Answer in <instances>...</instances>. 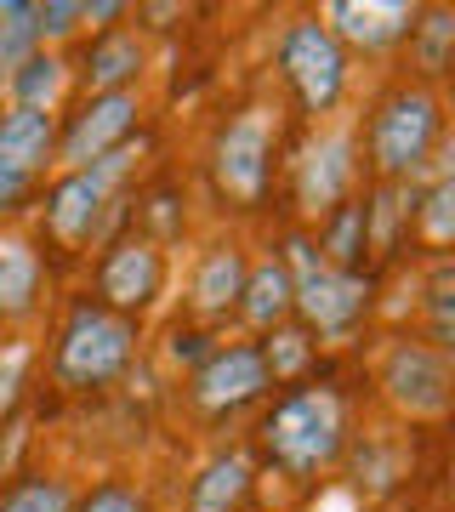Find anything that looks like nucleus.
I'll return each instance as SVG.
<instances>
[{"mask_svg":"<svg viewBox=\"0 0 455 512\" xmlns=\"http://www.w3.org/2000/svg\"><path fill=\"white\" fill-rule=\"evenodd\" d=\"M342 433H347L342 399H336L330 387H302V393H291V399L262 421L268 456L291 478H308V473H319V467H330L336 450H342Z\"/></svg>","mask_w":455,"mask_h":512,"instance_id":"1","label":"nucleus"},{"mask_svg":"<svg viewBox=\"0 0 455 512\" xmlns=\"http://www.w3.org/2000/svg\"><path fill=\"white\" fill-rule=\"evenodd\" d=\"M438 143V97L427 86H399L393 97H382V109L370 120V154L382 177H416L427 154Z\"/></svg>","mask_w":455,"mask_h":512,"instance_id":"2","label":"nucleus"},{"mask_svg":"<svg viewBox=\"0 0 455 512\" xmlns=\"http://www.w3.org/2000/svg\"><path fill=\"white\" fill-rule=\"evenodd\" d=\"M131 342L137 330L109 308H74L63 342H57V382L63 387H103L109 376L131 365Z\"/></svg>","mask_w":455,"mask_h":512,"instance_id":"3","label":"nucleus"},{"mask_svg":"<svg viewBox=\"0 0 455 512\" xmlns=\"http://www.w3.org/2000/svg\"><path fill=\"white\" fill-rule=\"evenodd\" d=\"M279 63H285V80L296 86L302 109L308 114H330L342 103V86H347V57H342V40L330 35L319 18H296L279 40Z\"/></svg>","mask_w":455,"mask_h":512,"instance_id":"4","label":"nucleus"},{"mask_svg":"<svg viewBox=\"0 0 455 512\" xmlns=\"http://www.w3.org/2000/svg\"><path fill=\"white\" fill-rule=\"evenodd\" d=\"M291 262H296V308L308 313V325L319 336H347L370 308V285L359 274H336L313 256L308 239H291Z\"/></svg>","mask_w":455,"mask_h":512,"instance_id":"5","label":"nucleus"},{"mask_svg":"<svg viewBox=\"0 0 455 512\" xmlns=\"http://www.w3.org/2000/svg\"><path fill=\"white\" fill-rule=\"evenodd\" d=\"M131 160H137L131 148H114V154H103V160L69 171V177L52 188L46 222H52V234L63 239V245H86V239L97 234V222H103V211H109V194L120 188V177L131 171Z\"/></svg>","mask_w":455,"mask_h":512,"instance_id":"6","label":"nucleus"},{"mask_svg":"<svg viewBox=\"0 0 455 512\" xmlns=\"http://www.w3.org/2000/svg\"><path fill=\"white\" fill-rule=\"evenodd\" d=\"M382 387L410 421H438L450 410V359L433 342H393L382 359Z\"/></svg>","mask_w":455,"mask_h":512,"instance_id":"7","label":"nucleus"},{"mask_svg":"<svg viewBox=\"0 0 455 512\" xmlns=\"http://www.w3.org/2000/svg\"><path fill=\"white\" fill-rule=\"evenodd\" d=\"M268 154H273V131H268V109H245L239 120H228L211 148V171L217 188L239 205H256L268 188Z\"/></svg>","mask_w":455,"mask_h":512,"instance_id":"8","label":"nucleus"},{"mask_svg":"<svg viewBox=\"0 0 455 512\" xmlns=\"http://www.w3.org/2000/svg\"><path fill=\"white\" fill-rule=\"evenodd\" d=\"M165 285V256L154 239L131 234L120 239L109 256H103V268H97V291L109 302V313H143Z\"/></svg>","mask_w":455,"mask_h":512,"instance_id":"9","label":"nucleus"},{"mask_svg":"<svg viewBox=\"0 0 455 512\" xmlns=\"http://www.w3.org/2000/svg\"><path fill=\"white\" fill-rule=\"evenodd\" d=\"M262 387H268V365L256 348H217L194 370V399L205 410H239V404L262 399Z\"/></svg>","mask_w":455,"mask_h":512,"instance_id":"10","label":"nucleus"},{"mask_svg":"<svg viewBox=\"0 0 455 512\" xmlns=\"http://www.w3.org/2000/svg\"><path fill=\"white\" fill-rule=\"evenodd\" d=\"M137 126V97L131 92H103V97H91L86 109L74 114V126L69 137H63V160L80 171V165L91 160H103V154H114L120 148V137Z\"/></svg>","mask_w":455,"mask_h":512,"instance_id":"11","label":"nucleus"},{"mask_svg":"<svg viewBox=\"0 0 455 512\" xmlns=\"http://www.w3.org/2000/svg\"><path fill=\"white\" fill-rule=\"evenodd\" d=\"M325 29L336 40H353V46H364V52H382V46H393V40L416 35V6H404V0H330L325 6Z\"/></svg>","mask_w":455,"mask_h":512,"instance_id":"12","label":"nucleus"},{"mask_svg":"<svg viewBox=\"0 0 455 512\" xmlns=\"http://www.w3.org/2000/svg\"><path fill=\"white\" fill-rule=\"evenodd\" d=\"M353 183V143L347 137H319V143L302 154L296 165V194H302V211H336Z\"/></svg>","mask_w":455,"mask_h":512,"instance_id":"13","label":"nucleus"},{"mask_svg":"<svg viewBox=\"0 0 455 512\" xmlns=\"http://www.w3.org/2000/svg\"><path fill=\"white\" fill-rule=\"evenodd\" d=\"M52 148H57V131H52V114L46 109H12L0 114V160L6 165H18V171H29L35 177L40 165L52 160Z\"/></svg>","mask_w":455,"mask_h":512,"instance_id":"14","label":"nucleus"},{"mask_svg":"<svg viewBox=\"0 0 455 512\" xmlns=\"http://www.w3.org/2000/svg\"><path fill=\"white\" fill-rule=\"evenodd\" d=\"M239 308H245V325L256 330H273L285 313L296 308V285H291V268L268 256L256 274H245V291H239Z\"/></svg>","mask_w":455,"mask_h":512,"instance_id":"15","label":"nucleus"},{"mask_svg":"<svg viewBox=\"0 0 455 512\" xmlns=\"http://www.w3.org/2000/svg\"><path fill=\"white\" fill-rule=\"evenodd\" d=\"M40 296V256L29 239L0 234V319H23Z\"/></svg>","mask_w":455,"mask_h":512,"instance_id":"16","label":"nucleus"},{"mask_svg":"<svg viewBox=\"0 0 455 512\" xmlns=\"http://www.w3.org/2000/svg\"><path fill=\"white\" fill-rule=\"evenodd\" d=\"M245 291V256L234 245H217V251L200 262V274H194V308L200 313H228Z\"/></svg>","mask_w":455,"mask_h":512,"instance_id":"17","label":"nucleus"},{"mask_svg":"<svg viewBox=\"0 0 455 512\" xmlns=\"http://www.w3.org/2000/svg\"><path fill=\"white\" fill-rule=\"evenodd\" d=\"M143 69V40L137 35H103L91 46V63H86V80L91 92H126V80H137Z\"/></svg>","mask_w":455,"mask_h":512,"instance_id":"18","label":"nucleus"},{"mask_svg":"<svg viewBox=\"0 0 455 512\" xmlns=\"http://www.w3.org/2000/svg\"><path fill=\"white\" fill-rule=\"evenodd\" d=\"M364 245H370V205L359 200H342L336 211L325 217V251H330V268L336 274H353L364 262Z\"/></svg>","mask_w":455,"mask_h":512,"instance_id":"19","label":"nucleus"},{"mask_svg":"<svg viewBox=\"0 0 455 512\" xmlns=\"http://www.w3.org/2000/svg\"><path fill=\"white\" fill-rule=\"evenodd\" d=\"M245 490H251V461L245 456H222V461H211V467L200 473L188 512H228Z\"/></svg>","mask_w":455,"mask_h":512,"instance_id":"20","label":"nucleus"},{"mask_svg":"<svg viewBox=\"0 0 455 512\" xmlns=\"http://www.w3.org/2000/svg\"><path fill=\"white\" fill-rule=\"evenodd\" d=\"M35 6H23V0H0V80H12V74L35 57Z\"/></svg>","mask_w":455,"mask_h":512,"instance_id":"21","label":"nucleus"},{"mask_svg":"<svg viewBox=\"0 0 455 512\" xmlns=\"http://www.w3.org/2000/svg\"><path fill=\"white\" fill-rule=\"evenodd\" d=\"M6 86H12V97H18V109H46V114H52L57 92H63V57L35 52L18 74H12V80H6Z\"/></svg>","mask_w":455,"mask_h":512,"instance_id":"22","label":"nucleus"},{"mask_svg":"<svg viewBox=\"0 0 455 512\" xmlns=\"http://www.w3.org/2000/svg\"><path fill=\"white\" fill-rule=\"evenodd\" d=\"M0 512H69V484H57V478H23L6 490Z\"/></svg>","mask_w":455,"mask_h":512,"instance_id":"23","label":"nucleus"},{"mask_svg":"<svg viewBox=\"0 0 455 512\" xmlns=\"http://www.w3.org/2000/svg\"><path fill=\"white\" fill-rule=\"evenodd\" d=\"M256 353H262L268 376H302L313 359V342H308V330H279L268 348H256Z\"/></svg>","mask_w":455,"mask_h":512,"instance_id":"24","label":"nucleus"},{"mask_svg":"<svg viewBox=\"0 0 455 512\" xmlns=\"http://www.w3.org/2000/svg\"><path fill=\"white\" fill-rule=\"evenodd\" d=\"M450 205H455V183H450V177H444V183H433V194L416 205L427 245H450Z\"/></svg>","mask_w":455,"mask_h":512,"instance_id":"25","label":"nucleus"},{"mask_svg":"<svg viewBox=\"0 0 455 512\" xmlns=\"http://www.w3.org/2000/svg\"><path fill=\"white\" fill-rule=\"evenodd\" d=\"M23 376H29V342H0V416L18 404Z\"/></svg>","mask_w":455,"mask_h":512,"instance_id":"26","label":"nucleus"},{"mask_svg":"<svg viewBox=\"0 0 455 512\" xmlns=\"http://www.w3.org/2000/svg\"><path fill=\"white\" fill-rule=\"evenodd\" d=\"M421 29V69L427 74H438L444 69V52H450V35H455V18L450 12H427V23H416Z\"/></svg>","mask_w":455,"mask_h":512,"instance_id":"27","label":"nucleus"},{"mask_svg":"<svg viewBox=\"0 0 455 512\" xmlns=\"http://www.w3.org/2000/svg\"><path fill=\"white\" fill-rule=\"evenodd\" d=\"M433 348H444L450 342V262H438L433 268Z\"/></svg>","mask_w":455,"mask_h":512,"instance_id":"28","label":"nucleus"},{"mask_svg":"<svg viewBox=\"0 0 455 512\" xmlns=\"http://www.w3.org/2000/svg\"><path fill=\"white\" fill-rule=\"evenodd\" d=\"M80 512H148V501L143 495H131V490H120V484H103V490L86 495V507Z\"/></svg>","mask_w":455,"mask_h":512,"instance_id":"29","label":"nucleus"},{"mask_svg":"<svg viewBox=\"0 0 455 512\" xmlns=\"http://www.w3.org/2000/svg\"><path fill=\"white\" fill-rule=\"evenodd\" d=\"M74 23H80V6H63V0H52V6H35V35L46 40V35H69Z\"/></svg>","mask_w":455,"mask_h":512,"instance_id":"30","label":"nucleus"},{"mask_svg":"<svg viewBox=\"0 0 455 512\" xmlns=\"http://www.w3.org/2000/svg\"><path fill=\"white\" fill-rule=\"evenodd\" d=\"M29 188H35V177H29V171H18V165L0 160V211H18Z\"/></svg>","mask_w":455,"mask_h":512,"instance_id":"31","label":"nucleus"},{"mask_svg":"<svg viewBox=\"0 0 455 512\" xmlns=\"http://www.w3.org/2000/svg\"><path fill=\"white\" fill-rule=\"evenodd\" d=\"M200 342H205V336H194V330H188V336L177 330V342H171V359H200Z\"/></svg>","mask_w":455,"mask_h":512,"instance_id":"32","label":"nucleus"}]
</instances>
